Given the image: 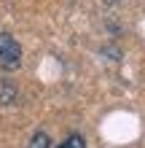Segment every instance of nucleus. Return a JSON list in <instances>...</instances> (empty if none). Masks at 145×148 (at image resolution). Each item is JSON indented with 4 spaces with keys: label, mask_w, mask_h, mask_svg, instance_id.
I'll use <instances>...</instances> for the list:
<instances>
[{
    "label": "nucleus",
    "mask_w": 145,
    "mask_h": 148,
    "mask_svg": "<svg viewBox=\"0 0 145 148\" xmlns=\"http://www.w3.org/2000/svg\"><path fill=\"white\" fill-rule=\"evenodd\" d=\"M22 65V46L14 35L0 32V67L3 70H16Z\"/></svg>",
    "instance_id": "obj_1"
},
{
    "label": "nucleus",
    "mask_w": 145,
    "mask_h": 148,
    "mask_svg": "<svg viewBox=\"0 0 145 148\" xmlns=\"http://www.w3.org/2000/svg\"><path fill=\"white\" fill-rule=\"evenodd\" d=\"M30 148H51V140H48V135H46V132H38V135L30 140Z\"/></svg>",
    "instance_id": "obj_3"
},
{
    "label": "nucleus",
    "mask_w": 145,
    "mask_h": 148,
    "mask_svg": "<svg viewBox=\"0 0 145 148\" xmlns=\"http://www.w3.org/2000/svg\"><path fill=\"white\" fill-rule=\"evenodd\" d=\"M59 148H86V140L81 135H70L65 143H59Z\"/></svg>",
    "instance_id": "obj_2"
}]
</instances>
